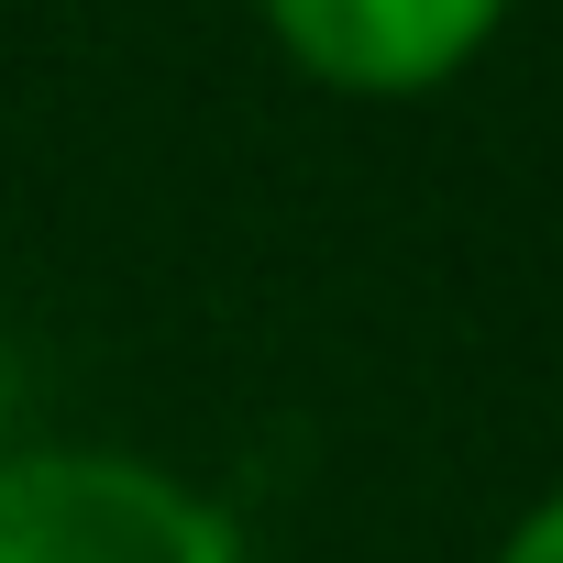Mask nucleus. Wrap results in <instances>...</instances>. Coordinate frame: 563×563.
Wrapping results in <instances>:
<instances>
[{"label":"nucleus","mask_w":563,"mask_h":563,"mask_svg":"<svg viewBox=\"0 0 563 563\" xmlns=\"http://www.w3.org/2000/svg\"><path fill=\"white\" fill-rule=\"evenodd\" d=\"M0 563H254L243 519L122 442H23L0 453Z\"/></svg>","instance_id":"f257e3e1"},{"label":"nucleus","mask_w":563,"mask_h":563,"mask_svg":"<svg viewBox=\"0 0 563 563\" xmlns=\"http://www.w3.org/2000/svg\"><path fill=\"white\" fill-rule=\"evenodd\" d=\"M519 0H254L265 45L288 56L321 100H442Z\"/></svg>","instance_id":"f03ea898"},{"label":"nucleus","mask_w":563,"mask_h":563,"mask_svg":"<svg viewBox=\"0 0 563 563\" xmlns=\"http://www.w3.org/2000/svg\"><path fill=\"white\" fill-rule=\"evenodd\" d=\"M486 563H563V486H541V497L486 541Z\"/></svg>","instance_id":"7ed1b4c3"}]
</instances>
